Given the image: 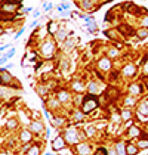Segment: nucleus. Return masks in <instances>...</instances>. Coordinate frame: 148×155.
I'll list each match as a JSON object with an SVG mask.
<instances>
[{
    "label": "nucleus",
    "instance_id": "obj_1",
    "mask_svg": "<svg viewBox=\"0 0 148 155\" xmlns=\"http://www.w3.org/2000/svg\"><path fill=\"white\" fill-rule=\"evenodd\" d=\"M96 107H98L96 98H93L92 95H87V96L83 99V104H81V112H83V114H89V112H92Z\"/></svg>",
    "mask_w": 148,
    "mask_h": 155
},
{
    "label": "nucleus",
    "instance_id": "obj_2",
    "mask_svg": "<svg viewBox=\"0 0 148 155\" xmlns=\"http://www.w3.org/2000/svg\"><path fill=\"white\" fill-rule=\"evenodd\" d=\"M65 139H67L70 143H73V145H77V143H78V134H77L75 129H68V130L65 131Z\"/></svg>",
    "mask_w": 148,
    "mask_h": 155
},
{
    "label": "nucleus",
    "instance_id": "obj_3",
    "mask_svg": "<svg viewBox=\"0 0 148 155\" xmlns=\"http://www.w3.org/2000/svg\"><path fill=\"white\" fill-rule=\"evenodd\" d=\"M19 7V3L18 1H15V0H12V1H4L3 4H1V10L3 12H13V10H16Z\"/></svg>",
    "mask_w": 148,
    "mask_h": 155
},
{
    "label": "nucleus",
    "instance_id": "obj_4",
    "mask_svg": "<svg viewBox=\"0 0 148 155\" xmlns=\"http://www.w3.org/2000/svg\"><path fill=\"white\" fill-rule=\"evenodd\" d=\"M64 146H65V140H64L62 136L55 137V140L52 142V148H53L55 151H61V149H64Z\"/></svg>",
    "mask_w": 148,
    "mask_h": 155
},
{
    "label": "nucleus",
    "instance_id": "obj_5",
    "mask_svg": "<svg viewBox=\"0 0 148 155\" xmlns=\"http://www.w3.org/2000/svg\"><path fill=\"white\" fill-rule=\"evenodd\" d=\"M12 76L6 70H0V84H10Z\"/></svg>",
    "mask_w": 148,
    "mask_h": 155
},
{
    "label": "nucleus",
    "instance_id": "obj_6",
    "mask_svg": "<svg viewBox=\"0 0 148 155\" xmlns=\"http://www.w3.org/2000/svg\"><path fill=\"white\" fill-rule=\"evenodd\" d=\"M77 152L80 155H87L90 152V146L87 143H77Z\"/></svg>",
    "mask_w": 148,
    "mask_h": 155
},
{
    "label": "nucleus",
    "instance_id": "obj_7",
    "mask_svg": "<svg viewBox=\"0 0 148 155\" xmlns=\"http://www.w3.org/2000/svg\"><path fill=\"white\" fill-rule=\"evenodd\" d=\"M41 52L44 56H52V52H53V44L52 43H44L41 46Z\"/></svg>",
    "mask_w": 148,
    "mask_h": 155
},
{
    "label": "nucleus",
    "instance_id": "obj_8",
    "mask_svg": "<svg viewBox=\"0 0 148 155\" xmlns=\"http://www.w3.org/2000/svg\"><path fill=\"white\" fill-rule=\"evenodd\" d=\"M138 151H139V148L136 145H132V143L126 145V155H136Z\"/></svg>",
    "mask_w": 148,
    "mask_h": 155
},
{
    "label": "nucleus",
    "instance_id": "obj_9",
    "mask_svg": "<svg viewBox=\"0 0 148 155\" xmlns=\"http://www.w3.org/2000/svg\"><path fill=\"white\" fill-rule=\"evenodd\" d=\"M135 73H136V68H135V65H126L124 68H123V74L124 76H135Z\"/></svg>",
    "mask_w": 148,
    "mask_h": 155
},
{
    "label": "nucleus",
    "instance_id": "obj_10",
    "mask_svg": "<svg viewBox=\"0 0 148 155\" xmlns=\"http://www.w3.org/2000/svg\"><path fill=\"white\" fill-rule=\"evenodd\" d=\"M99 68H101V70H105V71H107V70H110V68H111L110 59H108V58H102V59L99 61Z\"/></svg>",
    "mask_w": 148,
    "mask_h": 155
},
{
    "label": "nucleus",
    "instance_id": "obj_11",
    "mask_svg": "<svg viewBox=\"0 0 148 155\" xmlns=\"http://www.w3.org/2000/svg\"><path fill=\"white\" fill-rule=\"evenodd\" d=\"M30 129H31L33 131H36V133H40V131L43 130V124H41L40 121H33V123L30 124Z\"/></svg>",
    "mask_w": 148,
    "mask_h": 155
},
{
    "label": "nucleus",
    "instance_id": "obj_12",
    "mask_svg": "<svg viewBox=\"0 0 148 155\" xmlns=\"http://www.w3.org/2000/svg\"><path fill=\"white\" fill-rule=\"evenodd\" d=\"M115 151H117V155H126V145L123 142H118L115 145Z\"/></svg>",
    "mask_w": 148,
    "mask_h": 155
},
{
    "label": "nucleus",
    "instance_id": "obj_13",
    "mask_svg": "<svg viewBox=\"0 0 148 155\" xmlns=\"http://www.w3.org/2000/svg\"><path fill=\"white\" fill-rule=\"evenodd\" d=\"M21 139H22V142H30L31 140V133L28 131V130H24L22 133H21Z\"/></svg>",
    "mask_w": 148,
    "mask_h": 155
},
{
    "label": "nucleus",
    "instance_id": "obj_14",
    "mask_svg": "<svg viewBox=\"0 0 148 155\" xmlns=\"http://www.w3.org/2000/svg\"><path fill=\"white\" fill-rule=\"evenodd\" d=\"M136 34H138V37L139 39H145V37H148V28H141V30H138L136 31Z\"/></svg>",
    "mask_w": 148,
    "mask_h": 155
},
{
    "label": "nucleus",
    "instance_id": "obj_15",
    "mask_svg": "<svg viewBox=\"0 0 148 155\" xmlns=\"http://www.w3.org/2000/svg\"><path fill=\"white\" fill-rule=\"evenodd\" d=\"M118 30H120L121 33H124L126 36H129V34H133V30H132V28H129L127 25H121Z\"/></svg>",
    "mask_w": 148,
    "mask_h": 155
},
{
    "label": "nucleus",
    "instance_id": "obj_16",
    "mask_svg": "<svg viewBox=\"0 0 148 155\" xmlns=\"http://www.w3.org/2000/svg\"><path fill=\"white\" fill-rule=\"evenodd\" d=\"M129 136H132V137L141 136V131H139V129H136V127H132V129H129Z\"/></svg>",
    "mask_w": 148,
    "mask_h": 155
},
{
    "label": "nucleus",
    "instance_id": "obj_17",
    "mask_svg": "<svg viewBox=\"0 0 148 155\" xmlns=\"http://www.w3.org/2000/svg\"><path fill=\"white\" fill-rule=\"evenodd\" d=\"M139 114H148V101H145V102L139 107Z\"/></svg>",
    "mask_w": 148,
    "mask_h": 155
},
{
    "label": "nucleus",
    "instance_id": "obj_18",
    "mask_svg": "<svg viewBox=\"0 0 148 155\" xmlns=\"http://www.w3.org/2000/svg\"><path fill=\"white\" fill-rule=\"evenodd\" d=\"M129 90H130V93H132V95H138V93L141 92V87H139L138 84H132Z\"/></svg>",
    "mask_w": 148,
    "mask_h": 155
},
{
    "label": "nucleus",
    "instance_id": "obj_19",
    "mask_svg": "<svg viewBox=\"0 0 148 155\" xmlns=\"http://www.w3.org/2000/svg\"><path fill=\"white\" fill-rule=\"evenodd\" d=\"M58 99H59L61 102L68 101V93H67V92H59V93H58Z\"/></svg>",
    "mask_w": 148,
    "mask_h": 155
},
{
    "label": "nucleus",
    "instance_id": "obj_20",
    "mask_svg": "<svg viewBox=\"0 0 148 155\" xmlns=\"http://www.w3.org/2000/svg\"><path fill=\"white\" fill-rule=\"evenodd\" d=\"M73 89L75 92H83V84L78 83V81H74L73 83Z\"/></svg>",
    "mask_w": 148,
    "mask_h": 155
},
{
    "label": "nucleus",
    "instance_id": "obj_21",
    "mask_svg": "<svg viewBox=\"0 0 148 155\" xmlns=\"http://www.w3.org/2000/svg\"><path fill=\"white\" fill-rule=\"evenodd\" d=\"M67 31L65 30H61V31H58L56 33V37H58V40H65V37H67Z\"/></svg>",
    "mask_w": 148,
    "mask_h": 155
},
{
    "label": "nucleus",
    "instance_id": "obj_22",
    "mask_svg": "<svg viewBox=\"0 0 148 155\" xmlns=\"http://www.w3.org/2000/svg\"><path fill=\"white\" fill-rule=\"evenodd\" d=\"M138 148H142V149L148 148V139H141V140L138 142Z\"/></svg>",
    "mask_w": 148,
    "mask_h": 155
},
{
    "label": "nucleus",
    "instance_id": "obj_23",
    "mask_svg": "<svg viewBox=\"0 0 148 155\" xmlns=\"http://www.w3.org/2000/svg\"><path fill=\"white\" fill-rule=\"evenodd\" d=\"M121 118H123V120H130V118H132V112H130L129 109H124V111L121 112Z\"/></svg>",
    "mask_w": 148,
    "mask_h": 155
},
{
    "label": "nucleus",
    "instance_id": "obj_24",
    "mask_svg": "<svg viewBox=\"0 0 148 155\" xmlns=\"http://www.w3.org/2000/svg\"><path fill=\"white\" fill-rule=\"evenodd\" d=\"M96 90H98V86H96V83H93V81H92V83L89 84V93H90V95H93Z\"/></svg>",
    "mask_w": 148,
    "mask_h": 155
},
{
    "label": "nucleus",
    "instance_id": "obj_25",
    "mask_svg": "<svg viewBox=\"0 0 148 155\" xmlns=\"http://www.w3.org/2000/svg\"><path fill=\"white\" fill-rule=\"evenodd\" d=\"M38 152H40L38 146H31V148L28 149V155H38Z\"/></svg>",
    "mask_w": 148,
    "mask_h": 155
},
{
    "label": "nucleus",
    "instance_id": "obj_26",
    "mask_svg": "<svg viewBox=\"0 0 148 155\" xmlns=\"http://www.w3.org/2000/svg\"><path fill=\"white\" fill-rule=\"evenodd\" d=\"M87 30H89L90 33L96 31V24H95V21H92V22H87Z\"/></svg>",
    "mask_w": 148,
    "mask_h": 155
},
{
    "label": "nucleus",
    "instance_id": "obj_27",
    "mask_svg": "<svg viewBox=\"0 0 148 155\" xmlns=\"http://www.w3.org/2000/svg\"><path fill=\"white\" fill-rule=\"evenodd\" d=\"M135 104V99L133 98H126V101H124V105L126 107H132Z\"/></svg>",
    "mask_w": 148,
    "mask_h": 155
},
{
    "label": "nucleus",
    "instance_id": "obj_28",
    "mask_svg": "<svg viewBox=\"0 0 148 155\" xmlns=\"http://www.w3.org/2000/svg\"><path fill=\"white\" fill-rule=\"evenodd\" d=\"M49 33H50V34H55V33H56V25H55L53 22L49 24Z\"/></svg>",
    "mask_w": 148,
    "mask_h": 155
},
{
    "label": "nucleus",
    "instance_id": "obj_29",
    "mask_svg": "<svg viewBox=\"0 0 148 155\" xmlns=\"http://www.w3.org/2000/svg\"><path fill=\"white\" fill-rule=\"evenodd\" d=\"M16 127V121L15 120H9L7 121V129H15Z\"/></svg>",
    "mask_w": 148,
    "mask_h": 155
},
{
    "label": "nucleus",
    "instance_id": "obj_30",
    "mask_svg": "<svg viewBox=\"0 0 148 155\" xmlns=\"http://www.w3.org/2000/svg\"><path fill=\"white\" fill-rule=\"evenodd\" d=\"M13 55H15V49L12 47V49H10V50H9V52H7V53L4 55V58H6V59H9V58H12Z\"/></svg>",
    "mask_w": 148,
    "mask_h": 155
},
{
    "label": "nucleus",
    "instance_id": "obj_31",
    "mask_svg": "<svg viewBox=\"0 0 148 155\" xmlns=\"http://www.w3.org/2000/svg\"><path fill=\"white\" fill-rule=\"evenodd\" d=\"M95 155H108V154H107V151H105L104 148H99V149H96Z\"/></svg>",
    "mask_w": 148,
    "mask_h": 155
},
{
    "label": "nucleus",
    "instance_id": "obj_32",
    "mask_svg": "<svg viewBox=\"0 0 148 155\" xmlns=\"http://www.w3.org/2000/svg\"><path fill=\"white\" fill-rule=\"evenodd\" d=\"M90 3H92L90 0H84V1L81 3V6H83L84 9H89V7H90Z\"/></svg>",
    "mask_w": 148,
    "mask_h": 155
},
{
    "label": "nucleus",
    "instance_id": "obj_33",
    "mask_svg": "<svg viewBox=\"0 0 148 155\" xmlns=\"http://www.w3.org/2000/svg\"><path fill=\"white\" fill-rule=\"evenodd\" d=\"M142 27L144 28H148V15H145V18L142 19Z\"/></svg>",
    "mask_w": 148,
    "mask_h": 155
},
{
    "label": "nucleus",
    "instance_id": "obj_34",
    "mask_svg": "<svg viewBox=\"0 0 148 155\" xmlns=\"http://www.w3.org/2000/svg\"><path fill=\"white\" fill-rule=\"evenodd\" d=\"M81 117H83V112H77V114L74 115V118H75V120L78 121V120H81Z\"/></svg>",
    "mask_w": 148,
    "mask_h": 155
},
{
    "label": "nucleus",
    "instance_id": "obj_35",
    "mask_svg": "<svg viewBox=\"0 0 148 155\" xmlns=\"http://www.w3.org/2000/svg\"><path fill=\"white\" fill-rule=\"evenodd\" d=\"M108 55H110V56H115V55H117V50H115V49H111Z\"/></svg>",
    "mask_w": 148,
    "mask_h": 155
},
{
    "label": "nucleus",
    "instance_id": "obj_36",
    "mask_svg": "<svg viewBox=\"0 0 148 155\" xmlns=\"http://www.w3.org/2000/svg\"><path fill=\"white\" fill-rule=\"evenodd\" d=\"M70 47H73V41H71V40L67 41V49H70Z\"/></svg>",
    "mask_w": 148,
    "mask_h": 155
},
{
    "label": "nucleus",
    "instance_id": "obj_37",
    "mask_svg": "<svg viewBox=\"0 0 148 155\" xmlns=\"http://www.w3.org/2000/svg\"><path fill=\"white\" fill-rule=\"evenodd\" d=\"M87 134H93V129H92V127H89V130H87Z\"/></svg>",
    "mask_w": 148,
    "mask_h": 155
},
{
    "label": "nucleus",
    "instance_id": "obj_38",
    "mask_svg": "<svg viewBox=\"0 0 148 155\" xmlns=\"http://www.w3.org/2000/svg\"><path fill=\"white\" fill-rule=\"evenodd\" d=\"M145 83H147V87H148V78H147V81H145Z\"/></svg>",
    "mask_w": 148,
    "mask_h": 155
},
{
    "label": "nucleus",
    "instance_id": "obj_39",
    "mask_svg": "<svg viewBox=\"0 0 148 155\" xmlns=\"http://www.w3.org/2000/svg\"><path fill=\"white\" fill-rule=\"evenodd\" d=\"M145 71H148V65H147V70H145Z\"/></svg>",
    "mask_w": 148,
    "mask_h": 155
}]
</instances>
